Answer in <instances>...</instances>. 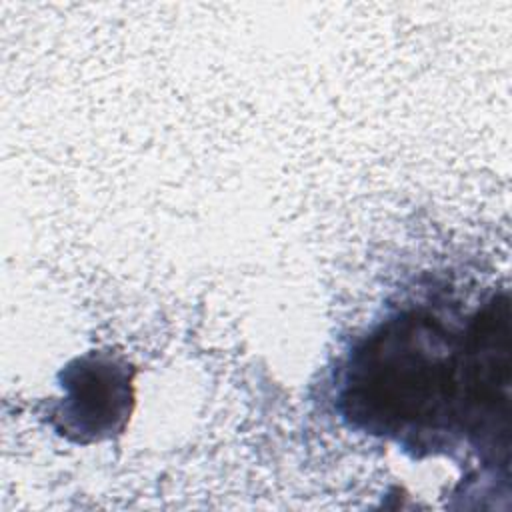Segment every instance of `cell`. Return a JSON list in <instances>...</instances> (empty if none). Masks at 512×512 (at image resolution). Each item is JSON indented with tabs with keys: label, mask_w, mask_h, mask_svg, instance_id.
Instances as JSON below:
<instances>
[{
	"label": "cell",
	"mask_w": 512,
	"mask_h": 512,
	"mask_svg": "<svg viewBox=\"0 0 512 512\" xmlns=\"http://www.w3.org/2000/svg\"><path fill=\"white\" fill-rule=\"evenodd\" d=\"M342 402L354 426L406 448L468 442L464 332L426 312L390 318L354 352Z\"/></svg>",
	"instance_id": "6da1fadb"
},
{
	"label": "cell",
	"mask_w": 512,
	"mask_h": 512,
	"mask_svg": "<svg viewBox=\"0 0 512 512\" xmlns=\"http://www.w3.org/2000/svg\"><path fill=\"white\" fill-rule=\"evenodd\" d=\"M64 398L56 418L60 432L76 442H96L122 432L132 408V376L126 364L88 354L60 374Z\"/></svg>",
	"instance_id": "7a4b0ae2"
}]
</instances>
